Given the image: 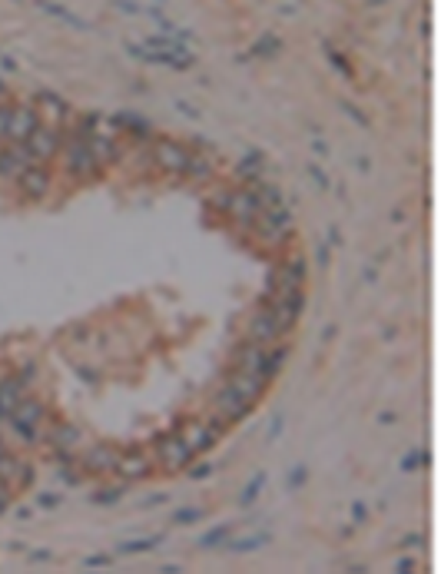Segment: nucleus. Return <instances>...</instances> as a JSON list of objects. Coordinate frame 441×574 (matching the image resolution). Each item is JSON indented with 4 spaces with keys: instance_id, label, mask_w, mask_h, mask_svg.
<instances>
[{
    "instance_id": "obj_1",
    "label": "nucleus",
    "mask_w": 441,
    "mask_h": 574,
    "mask_svg": "<svg viewBox=\"0 0 441 574\" xmlns=\"http://www.w3.org/2000/svg\"><path fill=\"white\" fill-rule=\"evenodd\" d=\"M159 459H163V465H166L170 472H176V468H186V465H190L192 452L179 435H166V439L159 441Z\"/></svg>"
},
{
    "instance_id": "obj_2",
    "label": "nucleus",
    "mask_w": 441,
    "mask_h": 574,
    "mask_svg": "<svg viewBox=\"0 0 441 574\" xmlns=\"http://www.w3.org/2000/svg\"><path fill=\"white\" fill-rule=\"evenodd\" d=\"M67 170L74 176H90L96 170V156L90 153V146L83 140H74L70 150H67Z\"/></svg>"
},
{
    "instance_id": "obj_3",
    "label": "nucleus",
    "mask_w": 441,
    "mask_h": 574,
    "mask_svg": "<svg viewBox=\"0 0 441 574\" xmlns=\"http://www.w3.org/2000/svg\"><path fill=\"white\" fill-rule=\"evenodd\" d=\"M279 332H282V326H279V319H275V312H272V309H262L259 316H252V322H249V339H256V345L272 342V339H275Z\"/></svg>"
},
{
    "instance_id": "obj_4",
    "label": "nucleus",
    "mask_w": 441,
    "mask_h": 574,
    "mask_svg": "<svg viewBox=\"0 0 441 574\" xmlns=\"http://www.w3.org/2000/svg\"><path fill=\"white\" fill-rule=\"evenodd\" d=\"M57 146H60V136H57V130H34V133L27 136V150H30V156L34 159H50V156L57 153Z\"/></svg>"
},
{
    "instance_id": "obj_5",
    "label": "nucleus",
    "mask_w": 441,
    "mask_h": 574,
    "mask_svg": "<svg viewBox=\"0 0 441 574\" xmlns=\"http://www.w3.org/2000/svg\"><path fill=\"white\" fill-rule=\"evenodd\" d=\"M30 159H34V156H30L27 146H10V150H3V153H0V176H3V179H17V176H23Z\"/></svg>"
},
{
    "instance_id": "obj_6",
    "label": "nucleus",
    "mask_w": 441,
    "mask_h": 574,
    "mask_svg": "<svg viewBox=\"0 0 441 574\" xmlns=\"http://www.w3.org/2000/svg\"><path fill=\"white\" fill-rule=\"evenodd\" d=\"M302 283H306V263H302V259H289L286 266H279V272H275L279 296H282V292H295V289H302Z\"/></svg>"
},
{
    "instance_id": "obj_7",
    "label": "nucleus",
    "mask_w": 441,
    "mask_h": 574,
    "mask_svg": "<svg viewBox=\"0 0 441 574\" xmlns=\"http://www.w3.org/2000/svg\"><path fill=\"white\" fill-rule=\"evenodd\" d=\"M179 439L190 445V452L196 455V452H206V448H212V441L219 439V428L216 425H190V428H183V435Z\"/></svg>"
},
{
    "instance_id": "obj_8",
    "label": "nucleus",
    "mask_w": 441,
    "mask_h": 574,
    "mask_svg": "<svg viewBox=\"0 0 441 574\" xmlns=\"http://www.w3.org/2000/svg\"><path fill=\"white\" fill-rule=\"evenodd\" d=\"M34 130H37V113H34L30 107H20V110H14V113L7 116V136L27 140Z\"/></svg>"
},
{
    "instance_id": "obj_9",
    "label": "nucleus",
    "mask_w": 441,
    "mask_h": 574,
    "mask_svg": "<svg viewBox=\"0 0 441 574\" xmlns=\"http://www.w3.org/2000/svg\"><path fill=\"white\" fill-rule=\"evenodd\" d=\"M156 163H163L166 170H176V173H186V163H190V156L183 146H176L170 140H163L159 146H156Z\"/></svg>"
},
{
    "instance_id": "obj_10",
    "label": "nucleus",
    "mask_w": 441,
    "mask_h": 574,
    "mask_svg": "<svg viewBox=\"0 0 441 574\" xmlns=\"http://www.w3.org/2000/svg\"><path fill=\"white\" fill-rule=\"evenodd\" d=\"M229 385L246 399V402H256V395H259L262 385H266V375H256V372H242V368H239V372L229 379Z\"/></svg>"
},
{
    "instance_id": "obj_11",
    "label": "nucleus",
    "mask_w": 441,
    "mask_h": 574,
    "mask_svg": "<svg viewBox=\"0 0 441 574\" xmlns=\"http://www.w3.org/2000/svg\"><path fill=\"white\" fill-rule=\"evenodd\" d=\"M146 472H150V455L133 452V455H120V461H116V475H123V478H143Z\"/></svg>"
},
{
    "instance_id": "obj_12",
    "label": "nucleus",
    "mask_w": 441,
    "mask_h": 574,
    "mask_svg": "<svg viewBox=\"0 0 441 574\" xmlns=\"http://www.w3.org/2000/svg\"><path fill=\"white\" fill-rule=\"evenodd\" d=\"M239 368L242 372H256V375H266V349H259V345H246V349H239Z\"/></svg>"
},
{
    "instance_id": "obj_13",
    "label": "nucleus",
    "mask_w": 441,
    "mask_h": 574,
    "mask_svg": "<svg viewBox=\"0 0 441 574\" xmlns=\"http://www.w3.org/2000/svg\"><path fill=\"white\" fill-rule=\"evenodd\" d=\"M116 461H120V455H116V452H110V448H93V452L83 459V465H87L90 472L110 475V472H116Z\"/></svg>"
},
{
    "instance_id": "obj_14",
    "label": "nucleus",
    "mask_w": 441,
    "mask_h": 574,
    "mask_svg": "<svg viewBox=\"0 0 441 574\" xmlns=\"http://www.w3.org/2000/svg\"><path fill=\"white\" fill-rule=\"evenodd\" d=\"M20 183H23V190H30L34 196H43V192L50 190V176L40 170V166H27L23 176H20Z\"/></svg>"
},
{
    "instance_id": "obj_15",
    "label": "nucleus",
    "mask_w": 441,
    "mask_h": 574,
    "mask_svg": "<svg viewBox=\"0 0 441 574\" xmlns=\"http://www.w3.org/2000/svg\"><path fill=\"white\" fill-rule=\"evenodd\" d=\"M54 441L63 445V448H77V445H80V432L74 428V425H60V428H54Z\"/></svg>"
},
{
    "instance_id": "obj_16",
    "label": "nucleus",
    "mask_w": 441,
    "mask_h": 574,
    "mask_svg": "<svg viewBox=\"0 0 441 574\" xmlns=\"http://www.w3.org/2000/svg\"><path fill=\"white\" fill-rule=\"evenodd\" d=\"M7 116H10V110H0V136H7Z\"/></svg>"
}]
</instances>
